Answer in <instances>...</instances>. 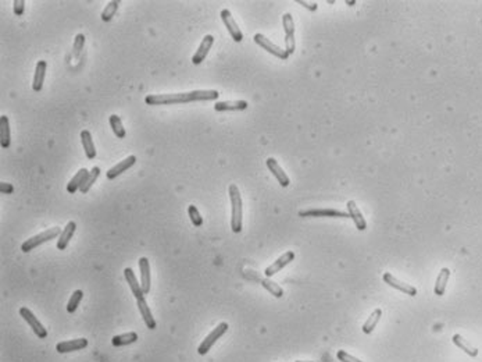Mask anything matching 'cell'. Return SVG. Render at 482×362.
<instances>
[{
  "label": "cell",
  "instance_id": "obj_1",
  "mask_svg": "<svg viewBox=\"0 0 482 362\" xmlns=\"http://www.w3.org/2000/svg\"><path fill=\"white\" fill-rule=\"evenodd\" d=\"M220 96L216 89H198L191 92H178V94H155L148 95L145 102L149 106H164V105H180L191 102H209L216 100Z\"/></svg>",
  "mask_w": 482,
  "mask_h": 362
},
{
  "label": "cell",
  "instance_id": "obj_2",
  "mask_svg": "<svg viewBox=\"0 0 482 362\" xmlns=\"http://www.w3.org/2000/svg\"><path fill=\"white\" fill-rule=\"evenodd\" d=\"M229 200L232 206V216H231V229L234 233L242 231V218H243V205H242L241 191L236 184H231L228 188Z\"/></svg>",
  "mask_w": 482,
  "mask_h": 362
},
{
  "label": "cell",
  "instance_id": "obj_3",
  "mask_svg": "<svg viewBox=\"0 0 482 362\" xmlns=\"http://www.w3.org/2000/svg\"><path fill=\"white\" fill-rule=\"evenodd\" d=\"M60 234H62L60 227H52V229H48V230L42 231V233H39V234H37V236H34V237L28 238L27 241H24L23 245H21V251H23V252H31L32 250H35V248L39 247V245L48 243V241L53 240V238L60 237Z\"/></svg>",
  "mask_w": 482,
  "mask_h": 362
},
{
  "label": "cell",
  "instance_id": "obj_4",
  "mask_svg": "<svg viewBox=\"0 0 482 362\" xmlns=\"http://www.w3.org/2000/svg\"><path fill=\"white\" fill-rule=\"evenodd\" d=\"M228 327L229 326L227 322H221L220 325H217L216 329H213V330L210 331V334H207V337L204 338L203 341H202V344L199 345V348H198L199 354H200V355H206V354L211 350V347L216 344L217 340H218L220 337H223L224 334L227 333Z\"/></svg>",
  "mask_w": 482,
  "mask_h": 362
},
{
  "label": "cell",
  "instance_id": "obj_5",
  "mask_svg": "<svg viewBox=\"0 0 482 362\" xmlns=\"http://www.w3.org/2000/svg\"><path fill=\"white\" fill-rule=\"evenodd\" d=\"M282 25L285 31V50L291 56L296 49V42H295V23L289 13H285L282 16Z\"/></svg>",
  "mask_w": 482,
  "mask_h": 362
},
{
  "label": "cell",
  "instance_id": "obj_6",
  "mask_svg": "<svg viewBox=\"0 0 482 362\" xmlns=\"http://www.w3.org/2000/svg\"><path fill=\"white\" fill-rule=\"evenodd\" d=\"M253 39H254V42L259 45L260 48H263V49L267 50L268 53H271V55H274L275 57H278V59H281V60H286V59L289 57V55H288V52H286V50L281 49L279 46H277L275 44H272L271 41H270L268 38L264 37L263 34H256Z\"/></svg>",
  "mask_w": 482,
  "mask_h": 362
},
{
  "label": "cell",
  "instance_id": "obj_7",
  "mask_svg": "<svg viewBox=\"0 0 482 362\" xmlns=\"http://www.w3.org/2000/svg\"><path fill=\"white\" fill-rule=\"evenodd\" d=\"M20 315L24 318V320L30 325V327H31L32 330H34V333L37 334L38 336V338H46L48 337V330L45 329V326L38 320V318L34 315V313L27 308V306H23V308H20Z\"/></svg>",
  "mask_w": 482,
  "mask_h": 362
},
{
  "label": "cell",
  "instance_id": "obj_8",
  "mask_svg": "<svg viewBox=\"0 0 482 362\" xmlns=\"http://www.w3.org/2000/svg\"><path fill=\"white\" fill-rule=\"evenodd\" d=\"M299 216L302 218H350L349 213L336 211V209H306L300 211Z\"/></svg>",
  "mask_w": 482,
  "mask_h": 362
},
{
  "label": "cell",
  "instance_id": "obj_9",
  "mask_svg": "<svg viewBox=\"0 0 482 362\" xmlns=\"http://www.w3.org/2000/svg\"><path fill=\"white\" fill-rule=\"evenodd\" d=\"M221 20H223L224 25L227 27L231 38H232L235 42H242V41H243V34H242L241 28L238 27L236 21L234 20V17H232V14H231L228 9L221 10Z\"/></svg>",
  "mask_w": 482,
  "mask_h": 362
},
{
  "label": "cell",
  "instance_id": "obj_10",
  "mask_svg": "<svg viewBox=\"0 0 482 362\" xmlns=\"http://www.w3.org/2000/svg\"><path fill=\"white\" fill-rule=\"evenodd\" d=\"M213 45H214V37H213V35H206V37L202 39L200 45H199L198 50H196L195 55L192 56V63H193L195 66H198V64H200L202 62H204V59L207 57Z\"/></svg>",
  "mask_w": 482,
  "mask_h": 362
},
{
  "label": "cell",
  "instance_id": "obj_11",
  "mask_svg": "<svg viewBox=\"0 0 482 362\" xmlns=\"http://www.w3.org/2000/svg\"><path fill=\"white\" fill-rule=\"evenodd\" d=\"M382 279L386 284H389L390 287H393L396 288V290H399V291H402V293L407 294V295H410V297H414V295H417V288L413 287V286H410V284H407V283H403V281H400L399 279H396L395 276L392 275V273H388V272H386V273H383Z\"/></svg>",
  "mask_w": 482,
  "mask_h": 362
},
{
  "label": "cell",
  "instance_id": "obj_12",
  "mask_svg": "<svg viewBox=\"0 0 482 362\" xmlns=\"http://www.w3.org/2000/svg\"><path fill=\"white\" fill-rule=\"evenodd\" d=\"M293 259H295V252H293V251H286L284 255L279 256L275 262L271 263V265L266 269L264 273H266L267 277H271V276H274L275 273H278L279 270H282L286 265L293 262Z\"/></svg>",
  "mask_w": 482,
  "mask_h": 362
},
{
  "label": "cell",
  "instance_id": "obj_13",
  "mask_svg": "<svg viewBox=\"0 0 482 362\" xmlns=\"http://www.w3.org/2000/svg\"><path fill=\"white\" fill-rule=\"evenodd\" d=\"M135 163H136L135 155H130L128 157H125L124 160L118 162L117 164H114L112 169L107 170V173H106V177H107L109 180H114L116 177H118L120 174L125 173V171H127L128 169H131V167H132V166H134Z\"/></svg>",
  "mask_w": 482,
  "mask_h": 362
},
{
  "label": "cell",
  "instance_id": "obj_14",
  "mask_svg": "<svg viewBox=\"0 0 482 362\" xmlns=\"http://www.w3.org/2000/svg\"><path fill=\"white\" fill-rule=\"evenodd\" d=\"M267 167L270 169V171L272 173V175L277 178V181H278L279 184L282 186V187H288L289 184H291V180H289V177L286 175V173L284 171V169L281 167L278 164V162L274 159V157H268L267 159Z\"/></svg>",
  "mask_w": 482,
  "mask_h": 362
},
{
  "label": "cell",
  "instance_id": "obj_15",
  "mask_svg": "<svg viewBox=\"0 0 482 362\" xmlns=\"http://www.w3.org/2000/svg\"><path fill=\"white\" fill-rule=\"evenodd\" d=\"M138 265H139V270H141V286H142L143 294L146 295L150 291V284H152V280H150V265H149V259L148 258H139L138 261Z\"/></svg>",
  "mask_w": 482,
  "mask_h": 362
},
{
  "label": "cell",
  "instance_id": "obj_16",
  "mask_svg": "<svg viewBox=\"0 0 482 362\" xmlns=\"http://www.w3.org/2000/svg\"><path fill=\"white\" fill-rule=\"evenodd\" d=\"M88 345L87 338H75V340H68V341H63L56 345L57 352L60 354H66V352H73V351H80L84 350Z\"/></svg>",
  "mask_w": 482,
  "mask_h": 362
},
{
  "label": "cell",
  "instance_id": "obj_17",
  "mask_svg": "<svg viewBox=\"0 0 482 362\" xmlns=\"http://www.w3.org/2000/svg\"><path fill=\"white\" fill-rule=\"evenodd\" d=\"M46 70H48V63L45 60H39L35 67V74H34V81H32V89L35 92L42 91L44 88L45 77H46Z\"/></svg>",
  "mask_w": 482,
  "mask_h": 362
},
{
  "label": "cell",
  "instance_id": "obj_18",
  "mask_svg": "<svg viewBox=\"0 0 482 362\" xmlns=\"http://www.w3.org/2000/svg\"><path fill=\"white\" fill-rule=\"evenodd\" d=\"M124 276H125V280H127V283L130 284L131 291H132V294L135 295L136 300H139V298H145L142 286H141V283H138V279H136L134 270H132L131 268H125L124 269Z\"/></svg>",
  "mask_w": 482,
  "mask_h": 362
},
{
  "label": "cell",
  "instance_id": "obj_19",
  "mask_svg": "<svg viewBox=\"0 0 482 362\" xmlns=\"http://www.w3.org/2000/svg\"><path fill=\"white\" fill-rule=\"evenodd\" d=\"M75 230H77V223H75V222H68L67 226L63 229L59 240H57V250L64 251L67 248L68 244H70V240L74 236Z\"/></svg>",
  "mask_w": 482,
  "mask_h": 362
},
{
  "label": "cell",
  "instance_id": "obj_20",
  "mask_svg": "<svg viewBox=\"0 0 482 362\" xmlns=\"http://www.w3.org/2000/svg\"><path fill=\"white\" fill-rule=\"evenodd\" d=\"M136 305H138V309H139V312H141V315H142V318L143 320H145L146 326H148L150 330H155L157 323H156L155 318H153V315H152V311H150V308H149L146 300H145V298H139V300H136Z\"/></svg>",
  "mask_w": 482,
  "mask_h": 362
},
{
  "label": "cell",
  "instance_id": "obj_21",
  "mask_svg": "<svg viewBox=\"0 0 482 362\" xmlns=\"http://www.w3.org/2000/svg\"><path fill=\"white\" fill-rule=\"evenodd\" d=\"M249 106L246 100H225V102H217L214 105L216 112H231V110H245Z\"/></svg>",
  "mask_w": 482,
  "mask_h": 362
},
{
  "label": "cell",
  "instance_id": "obj_22",
  "mask_svg": "<svg viewBox=\"0 0 482 362\" xmlns=\"http://www.w3.org/2000/svg\"><path fill=\"white\" fill-rule=\"evenodd\" d=\"M347 209H349V216L353 219L354 225L357 227V230L364 231L367 229V223H365V219L363 218V215L360 212V209L356 205L354 201H349L347 202Z\"/></svg>",
  "mask_w": 482,
  "mask_h": 362
},
{
  "label": "cell",
  "instance_id": "obj_23",
  "mask_svg": "<svg viewBox=\"0 0 482 362\" xmlns=\"http://www.w3.org/2000/svg\"><path fill=\"white\" fill-rule=\"evenodd\" d=\"M81 142H82V148L85 150V155H87L88 159H91V160L95 159L96 157V148H95V144H93L91 131H88V130L81 131Z\"/></svg>",
  "mask_w": 482,
  "mask_h": 362
},
{
  "label": "cell",
  "instance_id": "obj_24",
  "mask_svg": "<svg viewBox=\"0 0 482 362\" xmlns=\"http://www.w3.org/2000/svg\"><path fill=\"white\" fill-rule=\"evenodd\" d=\"M89 175V171H88L87 169H80L77 173H75V175L70 180V183L67 184V191L70 194H74V193H77L78 190H80L81 187H82V184L85 183V180H87V177Z\"/></svg>",
  "mask_w": 482,
  "mask_h": 362
},
{
  "label": "cell",
  "instance_id": "obj_25",
  "mask_svg": "<svg viewBox=\"0 0 482 362\" xmlns=\"http://www.w3.org/2000/svg\"><path fill=\"white\" fill-rule=\"evenodd\" d=\"M451 341H453V344H454L456 347H458L460 350H463L467 355L472 356V358L478 355V348H475L474 345H471L461 334H454V336L451 337Z\"/></svg>",
  "mask_w": 482,
  "mask_h": 362
},
{
  "label": "cell",
  "instance_id": "obj_26",
  "mask_svg": "<svg viewBox=\"0 0 482 362\" xmlns=\"http://www.w3.org/2000/svg\"><path fill=\"white\" fill-rule=\"evenodd\" d=\"M0 144L2 148L6 149L10 146V124L7 116H0Z\"/></svg>",
  "mask_w": 482,
  "mask_h": 362
},
{
  "label": "cell",
  "instance_id": "obj_27",
  "mask_svg": "<svg viewBox=\"0 0 482 362\" xmlns=\"http://www.w3.org/2000/svg\"><path fill=\"white\" fill-rule=\"evenodd\" d=\"M449 277H450V270H449L447 268L440 269L438 277H436L435 287H433V291H435L436 295L440 297V295H443V294H445L446 284H447V281H449Z\"/></svg>",
  "mask_w": 482,
  "mask_h": 362
},
{
  "label": "cell",
  "instance_id": "obj_28",
  "mask_svg": "<svg viewBox=\"0 0 482 362\" xmlns=\"http://www.w3.org/2000/svg\"><path fill=\"white\" fill-rule=\"evenodd\" d=\"M138 341V334L135 331H128L124 334H118L112 338V343L114 347H123V345H130Z\"/></svg>",
  "mask_w": 482,
  "mask_h": 362
},
{
  "label": "cell",
  "instance_id": "obj_29",
  "mask_svg": "<svg viewBox=\"0 0 482 362\" xmlns=\"http://www.w3.org/2000/svg\"><path fill=\"white\" fill-rule=\"evenodd\" d=\"M381 316H382V309H379V308H378V309H375L374 312L371 313L370 316H368V319L364 322V325H363V333H365V334H370L371 331L377 327Z\"/></svg>",
  "mask_w": 482,
  "mask_h": 362
},
{
  "label": "cell",
  "instance_id": "obj_30",
  "mask_svg": "<svg viewBox=\"0 0 482 362\" xmlns=\"http://www.w3.org/2000/svg\"><path fill=\"white\" fill-rule=\"evenodd\" d=\"M99 175H100V167L99 166H95V167H92V170L89 171V175L87 177V180H85V183L82 184V187L80 188V191L82 194H88L89 193V190L92 188V186L96 183V180L99 178Z\"/></svg>",
  "mask_w": 482,
  "mask_h": 362
},
{
  "label": "cell",
  "instance_id": "obj_31",
  "mask_svg": "<svg viewBox=\"0 0 482 362\" xmlns=\"http://www.w3.org/2000/svg\"><path fill=\"white\" fill-rule=\"evenodd\" d=\"M261 283V286L263 287L266 288L267 291L268 293H271L275 298H281L282 295H284V290H282V287L281 286H278L275 281H272L270 277H267V279H263V280L260 281Z\"/></svg>",
  "mask_w": 482,
  "mask_h": 362
},
{
  "label": "cell",
  "instance_id": "obj_32",
  "mask_svg": "<svg viewBox=\"0 0 482 362\" xmlns=\"http://www.w3.org/2000/svg\"><path fill=\"white\" fill-rule=\"evenodd\" d=\"M109 121H110V127H112L113 132L116 134V137L120 138V139L125 138L127 132H125V128H124L123 121H121V119L118 117L117 114H112Z\"/></svg>",
  "mask_w": 482,
  "mask_h": 362
},
{
  "label": "cell",
  "instance_id": "obj_33",
  "mask_svg": "<svg viewBox=\"0 0 482 362\" xmlns=\"http://www.w3.org/2000/svg\"><path fill=\"white\" fill-rule=\"evenodd\" d=\"M118 6H120V2H118V0H112V2H109V3H107V6L105 7V10H103L102 14H100V19H102V21H105V23L110 21V20L116 16V13H117L118 10Z\"/></svg>",
  "mask_w": 482,
  "mask_h": 362
},
{
  "label": "cell",
  "instance_id": "obj_34",
  "mask_svg": "<svg viewBox=\"0 0 482 362\" xmlns=\"http://www.w3.org/2000/svg\"><path fill=\"white\" fill-rule=\"evenodd\" d=\"M82 297H84V291H82V290H75L74 293L71 294V297H70L67 304L68 312L73 313L77 311V308L80 306L81 301H82Z\"/></svg>",
  "mask_w": 482,
  "mask_h": 362
},
{
  "label": "cell",
  "instance_id": "obj_35",
  "mask_svg": "<svg viewBox=\"0 0 482 362\" xmlns=\"http://www.w3.org/2000/svg\"><path fill=\"white\" fill-rule=\"evenodd\" d=\"M84 48H85V35H84V34H78V35L75 37L74 44H73V57H74V59H80Z\"/></svg>",
  "mask_w": 482,
  "mask_h": 362
},
{
  "label": "cell",
  "instance_id": "obj_36",
  "mask_svg": "<svg viewBox=\"0 0 482 362\" xmlns=\"http://www.w3.org/2000/svg\"><path fill=\"white\" fill-rule=\"evenodd\" d=\"M188 213H189V218H191V222L193 223V226L200 227V226L203 225V218H202V215L199 213L196 206L195 205L188 206Z\"/></svg>",
  "mask_w": 482,
  "mask_h": 362
},
{
  "label": "cell",
  "instance_id": "obj_37",
  "mask_svg": "<svg viewBox=\"0 0 482 362\" xmlns=\"http://www.w3.org/2000/svg\"><path fill=\"white\" fill-rule=\"evenodd\" d=\"M336 355H338V359H339L340 362H363V361H360V359H357L356 356L347 354L346 351H343V350L338 351V354H336Z\"/></svg>",
  "mask_w": 482,
  "mask_h": 362
},
{
  "label": "cell",
  "instance_id": "obj_38",
  "mask_svg": "<svg viewBox=\"0 0 482 362\" xmlns=\"http://www.w3.org/2000/svg\"><path fill=\"white\" fill-rule=\"evenodd\" d=\"M13 6H14V13H16V16H23L24 14V9H25V2L24 0H14V3H13Z\"/></svg>",
  "mask_w": 482,
  "mask_h": 362
},
{
  "label": "cell",
  "instance_id": "obj_39",
  "mask_svg": "<svg viewBox=\"0 0 482 362\" xmlns=\"http://www.w3.org/2000/svg\"><path fill=\"white\" fill-rule=\"evenodd\" d=\"M13 190H14V188H13L12 184L5 183V181L0 183V191H2V194H12Z\"/></svg>",
  "mask_w": 482,
  "mask_h": 362
},
{
  "label": "cell",
  "instance_id": "obj_40",
  "mask_svg": "<svg viewBox=\"0 0 482 362\" xmlns=\"http://www.w3.org/2000/svg\"><path fill=\"white\" fill-rule=\"evenodd\" d=\"M297 3L299 5H302L303 7H306V9H309V10H311V12H314V10H317V3H309V2H303V0H297Z\"/></svg>",
  "mask_w": 482,
  "mask_h": 362
},
{
  "label": "cell",
  "instance_id": "obj_41",
  "mask_svg": "<svg viewBox=\"0 0 482 362\" xmlns=\"http://www.w3.org/2000/svg\"><path fill=\"white\" fill-rule=\"evenodd\" d=\"M296 362H313V361H296Z\"/></svg>",
  "mask_w": 482,
  "mask_h": 362
}]
</instances>
